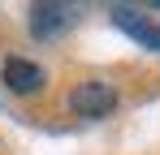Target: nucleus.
Instances as JSON below:
<instances>
[{"instance_id":"obj_1","label":"nucleus","mask_w":160,"mask_h":155,"mask_svg":"<svg viewBox=\"0 0 160 155\" xmlns=\"http://www.w3.org/2000/svg\"><path fill=\"white\" fill-rule=\"evenodd\" d=\"M69 108L78 112V116H108L112 108H117V91L108 86V82H82L69 91Z\"/></svg>"},{"instance_id":"obj_2","label":"nucleus","mask_w":160,"mask_h":155,"mask_svg":"<svg viewBox=\"0 0 160 155\" xmlns=\"http://www.w3.org/2000/svg\"><path fill=\"white\" fill-rule=\"evenodd\" d=\"M112 22L121 26L126 35H134V39L143 43V48L160 52V26H156V22H147V17H143L138 9H126V4H117V9H112Z\"/></svg>"},{"instance_id":"obj_3","label":"nucleus","mask_w":160,"mask_h":155,"mask_svg":"<svg viewBox=\"0 0 160 155\" xmlns=\"http://www.w3.org/2000/svg\"><path fill=\"white\" fill-rule=\"evenodd\" d=\"M74 22V9L69 4H35L30 9V30L39 35V39H48V35H56L61 26Z\"/></svg>"},{"instance_id":"obj_4","label":"nucleus","mask_w":160,"mask_h":155,"mask_svg":"<svg viewBox=\"0 0 160 155\" xmlns=\"http://www.w3.org/2000/svg\"><path fill=\"white\" fill-rule=\"evenodd\" d=\"M4 82H9V91L30 95V91H39V86H43V69H39V65H30V60H22V56H13V60L4 65Z\"/></svg>"}]
</instances>
